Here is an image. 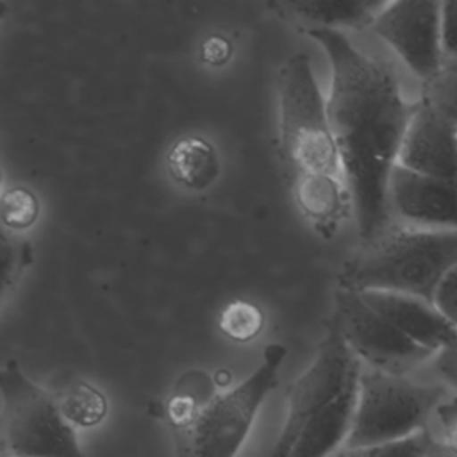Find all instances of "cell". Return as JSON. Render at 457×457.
Segmentation results:
<instances>
[{
    "label": "cell",
    "instance_id": "cell-1",
    "mask_svg": "<svg viewBox=\"0 0 457 457\" xmlns=\"http://www.w3.org/2000/svg\"><path fill=\"white\" fill-rule=\"evenodd\" d=\"M332 68L327 114L341 155L361 239L391 227L389 179L414 111L384 62L362 54L336 29L307 27Z\"/></svg>",
    "mask_w": 457,
    "mask_h": 457
},
{
    "label": "cell",
    "instance_id": "cell-2",
    "mask_svg": "<svg viewBox=\"0 0 457 457\" xmlns=\"http://www.w3.org/2000/svg\"><path fill=\"white\" fill-rule=\"evenodd\" d=\"M362 362L328 325L307 370L287 391V414L270 457H328L350 434Z\"/></svg>",
    "mask_w": 457,
    "mask_h": 457
},
{
    "label": "cell",
    "instance_id": "cell-3",
    "mask_svg": "<svg viewBox=\"0 0 457 457\" xmlns=\"http://www.w3.org/2000/svg\"><path fill=\"white\" fill-rule=\"evenodd\" d=\"M280 155L293 195L346 186L341 155L330 129L309 57L296 54L278 73Z\"/></svg>",
    "mask_w": 457,
    "mask_h": 457
},
{
    "label": "cell",
    "instance_id": "cell-4",
    "mask_svg": "<svg viewBox=\"0 0 457 457\" xmlns=\"http://www.w3.org/2000/svg\"><path fill=\"white\" fill-rule=\"evenodd\" d=\"M453 268L457 230L389 227L341 268L339 287L402 293L432 303L437 286Z\"/></svg>",
    "mask_w": 457,
    "mask_h": 457
},
{
    "label": "cell",
    "instance_id": "cell-5",
    "mask_svg": "<svg viewBox=\"0 0 457 457\" xmlns=\"http://www.w3.org/2000/svg\"><path fill=\"white\" fill-rule=\"evenodd\" d=\"M448 395V387L441 384H420L407 375L362 368L345 450L384 445L428 428L430 418Z\"/></svg>",
    "mask_w": 457,
    "mask_h": 457
},
{
    "label": "cell",
    "instance_id": "cell-6",
    "mask_svg": "<svg viewBox=\"0 0 457 457\" xmlns=\"http://www.w3.org/2000/svg\"><path fill=\"white\" fill-rule=\"evenodd\" d=\"M286 353L282 345H268L262 362L243 382L202 405L193 425L180 430L179 457H236L262 402L277 387Z\"/></svg>",
    "mask_w": 457,
    "mask_h": 457
},
{
    "label": "cell",
    "instance_id": "cell-7",
    "mask_svg": "<svg viewBox=\"0 0 457 457\" xmlns=\"http://www.w3.org/2000/svg\"><path fill=\"white\" fill-rule=\"evenodd\" d=\"M4 457H86L57 396L30 380L16 361L0 377Z\"/></svg>",
    "mask_w": 457,
    "mask_h": 457
},
{
    "label": "cell",
    "instance_id": "cell-8",
    "mask_svg": "<svg viewBox=\"0 0 457 457\" xmlns=\"http://www.w3.org/2000/svg\"><path fill=\"white\" fill-rule=\"evenodd\" d=\"M328 325L339 332L361 362L377 371L407 375L434 355L412 343L371 309L357 291L337 287L334 295V314Z\"/></svg>",
    "mask_w": 457,
    "mask_h": 457
},
{
    "label": "cell",
    "instance_id": "cell-9",
    "mask_svg": "<svg viewBox=\"0 0 457 457\" xmlns=\"http://www.w3.org/2000/svg\"><path fill=\"white\" fill-rule=\"evenodd\" d=\"M371 29L396 52L421 84L430 82L443 68L441 2H386Z\"/></svg>",
    "mask_w": 457,
    "mask_h": 457
},
{
    "label": "cell",
    "instance_id": "cell-10",
    "mask_svg": "<svg viewBox=\"0 0 457 457\" xmlns=\"http://www.w3.org/2000/svg\"><path fill=\"white\" fill-rule=\"evenodd\" d=\"M398 164L420 175L457 180V125L420 98L414 102Z\"/></svg>",
    "mask_w": 457,
    "mask_h": 457
},
{
    "label": "cell",
    "instance_id": "cell-11",
    "mask_svg": "<svg viewBox=\"0 0 457 457\" xmlns=\"http://www.w3.org/2000/svg\"><path fill=\"white\" fill-rule=\"evenodd\" d=\"M389 207L411 227L457 230V180L420 175L396 164L389 179Z\"/></svg>",
    "mask_w": 457,
    "mask_h": 457
},
{
    "label": "cell",
    "instance_id": "cell-12",
    "mask_svg": "<svg viewBox=\"0 0 457 457\" xmlns=\"http://www.w3.org/2000/svg\"><path fill=\"white\" fill-rule=\"evenodd\" d=\"M361 295L371 309L403 336L434 355L457 345V327L452 325L434 303L418 296L389 291H362Z\"/></svg>",
    "mask_w": 457,
    "mask_h": 457
},
{
    "label": "cell",
    "instance_id": "cell-13",
    "mask_svg": "<svg viewBox=\"0 0 457 457\" xmlns=\"http://www.w3.org/2000/svg\"><path fill=\"white\" fill-rule=\"evenodd\" d=\"M386 2H364V0H337V2H289L280 4L284 11L295 18L311 23V27L325 29H362L371 27L377 14Z\"/></svg>",
    "mask_w": 457,
    "mask_h": 457
},
{
    "label": "cell",
    "instance_id": "cell-14",
    "mask_svg": "<svg viewBox=\"0 0 457 457\" xmlns=\"http://www.w3.org/2000/svg\"><path fill=\"white\" fill-rule=\"evenodd\" d=\"M168 170L179 184L191 189H204L218 175V157L205 139L184 137L171 146Z\"/></svg>",
    "mask_w": 457,
    "mask_h": 457
},
{
    "label": "cell",
    "instance_id": "cell-15",
    "mask_svg": "<svg viewBox=\"0 0 457 457\" xmlns=\"http://www.w3.org/2000/svg\"><path fill=\"white\" fill-rule=\"evenodd\" d=\"M59 409L73 428L100 425L109 411L105 395L89 382H73L57 396Z\"/></svg>",
    "mask_w": 457,
    "mask_h": 457
},
{
    "label": "cell",
    "instance_id": "cell-16",
    "mask_svg": "<svg viewBox=\"0 0 457 457\" xmlns=\"http://www.w3.org/2000/svg\"><path fill=\"white\" fill-rule=\"evenodd\" d=\"M421 98L457 125V57L445 59L439 73L423 84Z\"/></svg>",
    "mask_w": 457,
    "mask_h": 457
},
{
    "label": "cell",
    "instance_id": "cell-17",
    "mask_svg": "<svg viewBox=\"0 0 457 457\" xmlns=\"http://www.w3.org/2000/svg\"><path fill=\"white\" fill-rule=\"evenodd\" d=\"M264 323V316L261 309L246 300H234L230 302L221 316H220V328L225 336L234 341L246 343L253 339Z\"/></svg>",
    "mask_w": 457,
    "mask_h": 457
},
{
    "label": "cell",
    "instance_id": "cell-18",
    "mask_svg": "<svg viewBox=\"0 0 457 457\" xmlns=\"http://www.w3.org/2000/svg\"><path fill=\"white\" fill-rule=\"evenodd\" d=\"M436 436L425 428L403 439L389 441L384 445L346 452L348 457H430Z\"/></svg>",
    "mask_w": 457,
    "mask_h": 457
},
{
    "label": "cell",
    "instance_id": "cell-19",
    "mask_svg": "<svg viewBox=\"0 0 457 457\" xmlns=\"http://www.w3.org/2000/svg\"><path fill=\"white\" fill-rule=\"evenodd\" d=\"M2 216L5 225L12 228H25L32 225L37 216V200L25 187H12L4 195Z\"/></svg>",
    "mask_w": 457,
    "mask_h": 457
},
{
    "label": "cell",
    "instance_id": "cell-20",
    "mask_svg": "<svg viewBox=\"0 0 457 457\" xmlns=\"http://www.w3.org/2000/svg\"><path fill=\"white\" fill-rule=\"evenodd\" d=\"M436 420L439 423V441L457 452V395H448L436 409Z\"/></svg>",
    "mask_w": 457,
    "mask_h": 457
},
{
    "label": "cell",
    "instance_id": "cell-21",
    "mask_svg": "<svg viewBox=\"0 0 457 457\" xmlns=\"http://www.w3.org/2000/svg\"><path fill=\"white\" fill-rule=\"evenodd\" d=\"M432 303L452 325L457 327V268L441 280Z\"/></svg>",
    "mask_w": 457,
    "mask_h": 457
},
{
    "label": "cell",
    "instance_id": "cell-22",
    "mask_svg": "<svg viewBox=\"0 0 457 457\" xmlns=\"http://www.w3.org/2000/svg\"><path fill=\"white\" fill-rule=\"evenodd\" d=\"M441 43L445 59L457 57V0L441 2Z\"/></svg>",
    "mask_w": 457,
    "mask_h": 457
},
{
    "label": "cell",
    "instance_id": "cell-23",
    "mask_svg": "<svg viewBox=\"0 0 457 457\" xmlns=\"http://www.w3.org/2000/svg\"><path fill=\"white\" fill-rule=\"evenodd\" d=\"M436 371L446 386L457 391V345L450 346L436 355Z\"/></svg>",
    "mask_w": 457,
    "mask_h": 457
},
{
    "label": "cell",
    "instance_id": "cell-24",
    "mask_svg": "<svg viewBox=\"0 0 457 457\" xmlns=\"http://www.w3.org/2000/svg\"><path fill=\"white\" fill-rule=\"evenodd\" d=\"M228 54H230V46L227 45V41L223 37H211L209 41H205L204 50H202L204 59L209 62H214V64L227 61Z\"/></svg>",
    "mask_w": 457,
    "mask_h": 457
},
{
    "label": "cell",
    "instance_id": "cell-25",
    "mask_svg": "<svg viewBox=\"0 0 457 457\" xmlns=\"http://www.w3.org/2000/svg\"><path fill=\"white\" fill-rule=\"evenodd\" d=\"M430 457H457V452H452L450 448H446L439 439H436Z\"/></svg>",
    "mask_w": 457,
    "mask_h": 457
},
{
    "label": "cell",
    "instance_id": "cell-26",
    "mask_svg": "<svg viewBox=\"0 0 457 457\" xmlns=\"http://www.w3.org/2000/svg\"><path fill=\"white\" fill-rule=\"evenodd\" d=\"M336 457H348L346 453H339V455H336Z\"/></svg>",
    "mask_w": 457,
    "mask_h": 457
}]
</instances>
